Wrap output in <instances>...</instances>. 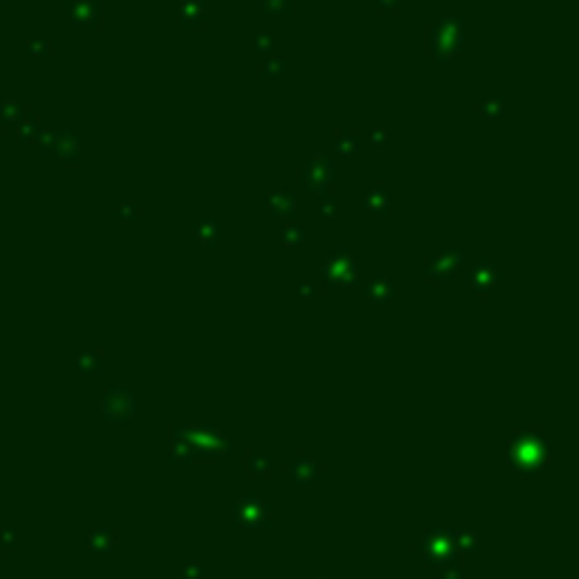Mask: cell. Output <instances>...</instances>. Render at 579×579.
Instances as JSON below:
<instances>
[{
	"label": "cell",
	"mask_w": 579,
	"mask_h": 579,
	"mask_svg": "<svg viewBox=\"0 0 579 579\" xmlns=\"http://www.w3.org/2000/svg\"><path fill=\"white\" fill-rule=\"evenodd\" d=\"M283 71H285V59L280 57H266L257 68V77L260 80H280L283 77Z\"/></svg>",
	"instance_id": "24"
},
{
	"label": "cell",
	"mask_w": 579,
	"mask_h": 579,
	"mask_svg": "<svg viewBox=\"0 0 579 579\" xmlns=\"http://www.w3.org/2000/svg\"><path fill=\"white\" fill-rule=\"evenodd\" d=\"M17 136H20V141H26V144H29V141H37V138H40V122H37V119H29V122L20 127Z\"/></svg>",
	"instance_id": "31"
},
{
	"label": "cell",
	"mask_w": 579,
	"mask_h": 579,
	"mask_svg": "<svg viewBox=\"0 0 579 579\" xmlns=\"http://www.w3.org/2000/svg\"><path fill=\"white\" fill-rule=\"evenodd\" d=\"M116 215H119V218L138 221V218H141V209H138L136 203H119V206H116Z\"/></svg>",
	"instance_id": "32"
},
{
	"label": "cell",
	"mask_w": 579,
	"mask_h": 579,
	"mask_svg": "<svg viewBox=\"0 0 579 579\" xmlns=\"http://www.w3.org/2000/svg\"><path fill=\"white\" fill-rule=\"evenodd\" d=\"M441 579H461V571H458V568H450V571H444Z\"/></svg>",
	"instance_id": "39"
},
{
	"label": "cell",
	"mask_w": 579,
	"mask_h": 579,
	"mask_svg": "<svg viewBox=\"0 0 579 579\" xmlns=\"http://www.w3.org/2000/svg\"><path fill=\"white\" fill-rule=\"evenodd\" d=\"M246 472L252 478H269L274 472V458L266 450H249L246 452Z\"/></svg>",
	"instance_id": "19"
},
{
	"label": "cell",
	"mask_w": 579,
	"mask_h": 579,
	"mask_svg": "<svg viewBox=\"0 0 579 579\" xmlns=\"http://www.w3.org/2000/svg\"><path fill=\"white\" fill-rule=\"evenodd\" d=\"M99 17H102L99 0H71V3L65 6V23L74 26V29L99 26Z\"/></svg>",
	"instance_id": "9"
},
{
	"label": "cell",
	"mask_w": 579,
	"mask_h": 579,
	"mask_svg": "<svg viewBox=\"0 0 579 579\" xmlns=\"http://www.w3.org/2000/svg\"><path fill=\"white\" fill-rule=\"evenodd\" d=\"M37 144H40V150H43V153H57V144H59V133H45V136H43V138H40Z\"/></svg>",
	"instance_id": "33"
},
{
	"label": "cell",
	"mask_w": 579,
	"mask_h": 579,
	"mask_svg": "<svg viewBox=\"0 0 579 579\" xmlns=\"http://www.w3.org/2000/svg\"><path fill=\"white\" fill-rule=\"evenodd\" d=\"M466 283H469V288H475L480 297H486L492 288L500 285V271H497V266H492L489 260H478V263L466 271Z\"/></svg>",
	"instance_id": "13"
},
{
	"label": "cell",
	"mask_w": 579,
	"mask_h": 579,
	"mask_svg": "<svg viewBox=\"0 0 579 579\" xmlns=\"http://www.w3.org/2000/svg\"><path fill=\"white\" fill-rule=\"evenodd\" d=\"M385 138H387V136H385V130H371V133H368V141L373 144V148H382Z\"/></svg>",
	"instance_id": "37"
},
{
	"label": "cell",
	"mask_w": 579,
	"mask_h": 579,
	"mask_svg": "<svg viewBox=\"0 0 579 579\" xmlns=\"http://www.w3.org/2000/svg\"><path fill=\"white\" fill-rule=\"evenodd\" d=\"M88 548L96 551V554H105V551H113V531L108 529H96L88 534Z\"/></svg>",
	"instance_id": "25"
},
{
	"label": "cell",
	"mask_w": 579,
	"mask_h": 579,
	"mask_svg": "<svg viewBox=\"0 0 579 579\" xmlns=\"http://www.w3.org/2000/svg\"><path fill=\"white\" fill-rule=\"evenodd\" d=\"M280 238H283V243L285 246H303L306 241H308V232H306V227L303 224H297V221H285V227H283V232H280Z\"/></svg>",
	"instance_id": "23"
},
{
	"label": "cell",
	"mask_w": 579,
	"mask_h": 579,
	"mask_svg": "<svg viewBox=\"0 0 579 579\" xmlns=\"http://www.w3.org/2000/svg\"><path fill=\"white\" fill-rule=\"evenodd\" d=\"M178 17L187 29H198L206 20V3L203 0H184L181 9H178Z\"/></svg>",
	"instance_id": "22"
},
{
	"label": "cell",
	"mask_w": 579,
	"mask_h": 579,
	"mask_svg": "<svg viewBox=\"0 0 579 579\" xmlns=\"http://www.w3.org/2000/svg\"><path fill=\"white\" fill-rule=\"evenodd\" d=\"M297 294H300V297H320V288H317V285H311V283H303Z\"/></svg>",
	"instance_id": "36"
},
{
	"label": "cell",
	"mask_w": 579,
	"mask_h": 579,
	"mask_svg": "<svg viewBox=\"0 0 579 579\" xmlns=\"http://www.w3.org/2000/svg\"><path fill=\"white\" fill-rule=\"evenodd\" d=\"M269 503L260 500L257 494H246L235 503L232 509V523L235 526H243V529H260V526H269Z\"/></svg>",
	"instance_id": "8"
},
{
	"label": "cell",
	"mask_w": 579,
	"mask_h": 579,
	"mask_svg": "<svg viewBox=\"0 0 579 579\" xmlns=\"http://www.w3.org/2000/svg\"><path fill=\"white\" fill-rule=\"evenodd\" d=\"M461 266H464V249H461V246L436 249V252H432V255L424 260L421 277H424V283H429V285H444V283H452V280L461 274Z\"/></svg>",
	"instance_id": "3"
},
{
	"label": "cell",
	"mask_w": 579,
	"mask_h": 579,
	"mask_svg": "<svg viewBox=\"0 0 579 579\" xmlns=\"http://www.w3.org/2000/svg\"><path fill=\"white\" fill-rule=\"evenodd\" d=\"M452 540H455L458 548H464V551H466V545H469V551L475 548V534H472V531H455Z\"/></svg>",
	"instance_id": "34"
},
{
	"label": "cell",
	"mask_w": 579,
	"mask_h": 579,
	"mask_svg": "<svg viewBox=\"0 0 579 579\" xmlns=\"http://www.w3.org/2000/svg\"><path fill=\"white\" fill-rule=\"evenodd\" d=\"M362 150V136L353 133V130H336L334 133V156L339 159H350V156H359Z\"/></svg>",
	"instance_id": "18"
},
{
	"label": "cell",
	"mask_w": 579,
	"mask_h": 579,
	"mask_svg": "<svg viewBox=\"0 0 579 579\" xmlns=\"http://www.w3.org/2000/svg\"><path fill=\"white\" fill-rule=\"evenodd\" d=\"M362 201H365V209L373 215V218H387L390 206H393V192L385 181H373L365 190V195H362Z\"/></svg>",
	"instance_id": "14"
},
{
	"label": "cell",
	"mask_w": 579,
	"mask_h": 579,
	"mask_svg": "<svg viewBox=\"0 0 579 579\" xmlns=\"http://www.w3.org/2000/svg\"><path fill=\"white\" fill-rule=\"evenodd\" d=\"M320 461H314V458H308V455H294L292 461H288V466H285V475L292 478L297 486H308V483H314L317 478H320Z\"/></svg>",
	"instance_id": "15"
},
{
	"label": "cell",
	"mask_w": 579,
	"mask_h": 579,
	"mask_svg": "<svg viewBox=\"0 0 579 579\" xmlns=\"http://www.w3.org/2000/svg\"><path fill=\"white\" fill-rule=\"evenodd\" d=\"M257 9L263 15H292L294 0H257Z\"/></svg>",
	"instance_id": "26"
},
{
	"label": "cell",
	"mask_w": 579,
	"mask_h": 579,
	"mask_svg": "<svg viewBox=\"0 0 579 579\" xmlns=\"http://www.w3.org/2000/svg\"><path fill=\"white\" fill-rule=\"evenodd\" d=\"M362 292H365L368 303H373V306H390L393 297H396V283H393V277L387 271H376V274L368 277V283H365Z\"/></svg>",
	"instance_id": "12"
},
{
	"label": "cell",
	"mask_w": 579,
	"mask_h": 579,
	"mask_svg": "<svg viewBox=\"0 0 579 579\" xmlns=\"http://www.w3.org/2000/svg\"><path fill=\"white\" fill-rule=\"evenodd\" d=\"M271 48H274V34H271V31H260V34L255 37V51L263 54V57H269Z\"/></svg>",
	"instance_id": "30"
},
{
	"label": "cell",
	"mask_w": 579,
	"mask_h": 579,
	"mask_svg": "<svg viewBox=\"0 0 579 579\" xmlns=\"http://www.w3.org/2000/svg\"><path fill=\"white\" fill-rule=\"evenodd\" d=\"M192 241L198 246H212V243H218L221 241V227L218 221H212V218H201L192 224Z\"/></svg>",
	"instance_id": "20"
},
{
	"label": "cell",
	"mask_w": 579,
	"mask_h": 579,
	"mask_svg": "<svg viewBox=\"0 0 579 579\" xmlns=\"http://www.w3.org/2000/svg\"><path fill=\"white\" fill-rule=\"evenodd\" d=\"M359 277H362V266L348 249L339 246V249L325 255V263H322V280L325 283L353 288V285H359Z\"/></svg>",
	"instance_id": "4"
},
{
	"label": "cell",
	"mask_w": 579,
	"mask_h": 579,
	"mask_svg": "<svg viewBox=\"0 0 579 579\" xmlns=\"http://www.w3.org/2000/svg\"><path fill=\"white\" fill-rule=\"evenodd\" d=\"M503 94H489L483 102H480V116L483 119H500L503 116Z\"/></svg>",
	"instance_id": "27"
},
{
	"label": "cell",
	"mask_w": 579,
	"mask_h": 579,
	"mask_svg": "<svg viewBox=\"0 0 579 579\" xmlns=\"http://www.w3.org/2000/svg\"><path fill=\"white\" fill-rule=\"evenodd\" d=\"M170 461L173 464H190L192 461V427L170 429Z\"/></svg>",
	"instance_id": "16"
},
{
	"label": "cell",
	"mask_w": 579,
	"mask_h": 579,
	"mask_svg": "<svg viewBox=\"0 0 579 579\" xmlns=\"http://www.w3.org/2000/svg\"><path fill=\"white\" fill-rule=\"evenodd\" d=\"M57 156L65 167H77L80 164V156H83V141L74 130L68 133H59V144H57Z\"/></svg>",
	"instance_id": "17"
},
{
	"label": "cell",
	"mask_w": 579,
	"mask_h": 579,
	"mask_svg": "<svg viewBox=\"0 0 579 579\" xmlns=\"http://www.w3.org/2000/svg\"><path fill=\"white\" fill-rule=\"evenodd\" d=\"M317 212L322 215V218H336V198H334V192H328V195H320V201H317Z\"/></svg>",
	"instance_id": "28"
},
{
	"label": "cell",
	"mask_w": 579,
	"mask_h": 579,
	"mask_svg": "<svg viewBox=\"0 0 579 579\" xmlns=\"http://www.w3.org/2000/svg\"><path fill=\"white\" fill-rule=\"evenodd\" d=\"M554 458V441L543 429H517L506 441V464L515 475H537Z\"/></svg>",
	"instance_id": "1"
},
{
	"label": "cell",
	"mask_w": 579,
	"mask_h": 579,
	"mask_svg": "<svg viewBox=\"0 0 579 579\" xmlns=\"http://www.w3.org/2000/svg\"><path fill=\"white\" fill-rule=\"evenodd\" d=\"M373 6H376V12L390 15V12H396V9H399V0H373Z\"/></svg>",
	"instance_id": "35"
},
{
	"label": "cell",
	"mask_w": 579,
	"mask_h": 579,
	"mask_svg": "<svg viewBox=\"0 0 579 579\" xmlns=\"http://www.w3.org/2000/svg\"><path fill=\"white\" fill-rule=\"evenodd\" d=\"M29 51H31V54H48L51 48H48V43H31Z\"/></svg>",
	"instance_id": "38"
},
{
	"label": "cell",
	"mask_w": 579,
	"mask_h": 579,
	"mask_svg": "<svg viewBox=\"0 0 579 579\" xmlns=\"http://www.w3.org/2000/svg\"><path fill=\"white\" fill-rule=\"evenodd\" d=\"M427 51L436 57V59H441V62H447V59H452L458 51H461V45H464V29H461V17H441L436 26H432L429 31H427Z\"/></svg>",
	"instance_id": "2"
},
{
	"label": "cell",
	"mask_w": 579,
	"mask_h": 579,
	"mask_svg": "<svg viewBox=\"0 0 579 579\" xmlns=\"http://www.w3.org/2000/svg\"><path fill=\"white\" fill-rule=\"evenodd\" d=\"M229 450H232V441L224 436L221 429H215V427L192 429V458L215 461V458H224Z\"/></svg>",
	"instance_id": "7"
},
{
	"label": "cell",
	"mask_w": 579,
	"mask_h": 579,
	"mask_svg": "<svg viewBox=\"0 0 579 579\" xmlns=\"http://www.w3.org/2000/svg\"><path fill=\"white\" fill-rule=\"evenodd\" d=\"M266 212L277 221H294L297 215V195L292 187H280L266 198Z\"/></svg>",
	"instance_id": "11"
},
{
	"label": "cell",
	"mask_w": 579,
	"mask_h": 579,
	"mask_svg": "<svg viewBox=\"0 0 579 579\" xmlns=\"http://www.w3.org/2000/svg\"><path fill=\"white\" fill-rule=\"evenodd\" d=\"M136 410H138V401H136L133 390H127V387H110V390L99 399V415L108 418V421H113V424H127V421H133Z\"/></svg>",
	"instance_id": "6"
},
{
	"label": "cell",
	"mask_w": 579,
	"mask_h": 579,
	"mask_svg": "<svg viewBox=\"0 0 579 579\" xmlns=\"http://www.w3.org/2000/svg\"><path fill=\"white\" fill-rule=\"evenodd\" d=\"M0 119H3V124H17L23 119V108L17 102H6L3 110H0Z\"/></svg>",
	"instance_id": "29"
},
{
	"label": "cell",
	"mask_w": 579,
	"mask_h": 579,
	"mask_svg": "<svg viewBox=\"0 0 579 579\" xmlns=\"http://www.w3.org/2000/svg\"><path fill=\"white\" fill-rule=\"evenodd\" d=\"M77 371L83 376H99L102 373V350H96V348H80L77 350Z\"/></svg>",
	"instance_id": "21"
},
{
	"label": "cell",
	"mask_w": 579,
	"mask_h": 579,
	"mask_svg": "<svg viewBox=\"0 0 579 579\" xmlns=\"http://www.w3.org/2000/svg\"><path fill=\"white\" fill-rule=\"evenodd\" d=\"M418 554H421L427 562H447V559L455 554L452 537H450V534H441V531H432V534L421 537V543H418Z\"/></svg>",
	"instance_id": "10"
},
{
	"label": "cell",
	"mask_w": 579,
	"mask_h": 579,
	"mask_svg": "<svg viewBox=\"0 0 579 579\" xmlns=\"http://www.w3.org/2000/svg\"><path fill=\"white\" fill-rule=\"evenodd\" d=\"M300 181L308 192H314L317 198L320 195H328L334 192V181H336V164L331 156H314L303 170H300Z\"/></svg>",
	"instance_id": "5"
}]
</instances>
